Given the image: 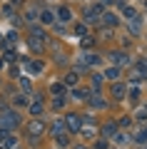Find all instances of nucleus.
I'll list each match as a JSON object with an SVG mask.
<instances>
[{"instance_id": "5701e85b", "label": "nucleus", "mask_w": 147, "mask_h": 149, "mask_svg": "<svg viewBox=\"0 0 147 149\" xmlns=\"http://www.w3.org/2000/svg\"><path fill=\"white\" fill-rule=\"evenodd\" d=\"M37 15H40V13H37L35 8H27V10H25V20H27V22H32V20L37 17Z\"/></svg>"}, {"instance_id": "4c0bfd02", "label": "nucleus", "mask_w": 147, "mask_h": 149, "mask_svg": "<svg viewBox=\"0 0 147 149\" xmlns=\"http://www.w3.org/2000/svg\"><path fill=\"white\" fill-rule=\"evenodd\" d=\"M0 149H3V147H0Z\"/></svg>"}, {"instance_id": "6e6552de", "label": "nucleus", "mask_w": 147, "mask_h": 149, "mask_svg": "<svg viewBox=\"0 0 147 149\" xmlns=\"http://www.w3.org/2000/svg\"><path fill=\"white\" fill-rule=\"evenodd\" d=\"M58 20H60V22H70V20H72V10H70L68 5H63V8L58 10Z\"/></svg>"}, {"instance_id": "4468645a", "label": "nucleus", "mask_w": 147, "mask_h": 149, "mask_svg": "<svg viewBox=\"0 0 147 149\" xmlns=\"http://www.w3.org/2000/svg\"><path fill=\"white\" fill-rule=\"evenodd\" d=\"M87 102H90V107H95V109H105V107H107V102H105V100H100L97 95H95L92 100H87Z\"/></svg>"}, {"instance_id": "0eeeda50", "label": "nucleus", "mask_w": 147, "mask_h": 149, "mask_svg": "<svg viewBox=\"0 0 147 149\" xmlns=\"http://www.w3.org/2000/svg\"><path fill=\"white\" fill-rule=\"evenodd\" d=\"M37 17H40L42 25H55V13H53V10H42Z\"/></svg>"}, {"instance_id": "20e7f679", "label": "nucleus", "mask_w": 147, "mask_h": 149, "mask_svg": "<svg viewBox=\"0 0 147 149\" xmlns=\"http://www.w3.org/2000/svg\"><path fill=\"white\" fill-rule=\"evenodd\" d=\"M42 70H45V62H42V60H30V62H27V72H30L32 77L40 74Z\"/></svg>"}, {"instance_id": "4be33fe9", "label": "nucleus", "mask_w": 147, "mask_h": 149, "mask_svg": "<svg viewBox=\"0 0 147 149\" xmlns=\"http://www.w3.org/2000/svg\"><path fill=\"white\" fill-rule=\"evenodd\" d=\"M70 95H72L75 100H87V95H90V92H87V90H72Z\"/></svg>"}, {"instance_id": "f704fd0d", "label": "nucleus", "mask_w": 147, "mask_h": 149, "mask_svg": "<svg viewBox=\"0 0 147 149\" xmlns=\"http://www.w3.org/2000/svg\"><path fill=\"white\" fill-rule=\"evenodd\" d=\"M3 13H5L8 17H13V5H5V8H3Z\"/></svg>"}, {"instance_id": "1a4fd4ad", "label": "nucleus", "mask_w": 147, "mask_h": 149, "mask_svg": "<svg viewBox=\"0 0 147 149\" xmlns=\"http://www.w3.org/2000/svg\"><path fill=\"white\" fill-rule=\"evenodd\" d=\"M102 22H105L107 27H115L117 22H120V17H117L115 13H102Z\"/></svg>"}, {"instance_id": "e433bc0d", "label": "nucleus", "mask_w": 147, "mask_h": 149, "mask_svg": "<svg viewBox=\"0 0 147 149\" xmlns=\"http://www.w3.org/2000/svg\"><path fill=\"white\" fill-rule=\"evenodd\" d=\"M75 149H87V147H75Z\"/></svg>"}, {"instance_id": "f8f14e48", "label": "nucleus", "mask_w": 147, "mask_h": 149, "mask_svg": "<svg viewBox=\"0 0 147 149\" xmlns=\"http://www.w3.org/2000/svg\"><path fill=\"white\" fill-rule=\"evenodd\" d=\"M85 122H87V124H85V127H80V132H82V137L92 139V137H95V127L90 124V119H85Z\"/></svg>"}, {"instance_id": "ddd939ff", "label": "nucleus", "mask_w": 147, "mask_h": 149, "mask_svg": "<svg viewBox=\"0 0 147 149\" xmlns=\"http://www.w3.org/2000/svg\"><path fill=\"white\" fill-rule=\"evenodd\" d=\"M102 77H107V80H117V77H120V67H107L105 72H102Z\"/></svg>"}, {"instance_id": "2f4dec72", "label": "nucleus", "mask_w": 147, "mask_h": 149, "mask_svg": "<svg viewBox=\"0 0 147 149\" xmlns=\"http://www.w3.org/2000/svg\"><path fill=\"white\" fill-rule=\"evenodd\" d=\"M82 47H92V37H87V35L82 37Z\"/></svg>"}, {"instance_id": "6ab92c4d", "label": "nucleus", "mask_w": 147, "mask_h": 149, "mask_svg": "<svg viewBox=\"0 0 147 149\" xmlns=\"http://www.w3.org/2000/svg\"><path fill=\"white\" fill-rule=\"evenodd\" d=\"M75 35L85 37V35H87V25H85V22H77V25H75Z\"/></svg>"}, {"instance_id": "72a5a7b5", "label": "nucleus", "mask_w": 147, "mask_h": 149, "mask_svg": "<svg viewBox=\"0 0 147 149\" xmlns=\"http://www.w3.org/2000/svg\"><path fill=\"white\" fill-rule=\"evenodd\" d=\"M135 15H137V13L132 10V8H125V17H130V20H132V17H135Z\"/></svg>"}, {"instance_id": "9b49d317", "label": "nucleus", "mask_w": 147, "mask_h": 149, "mask_svg": "<svg viewBox=\"0 0 147 149\" xmlns=\"http://www.w3.org/2000/svg\"><path fill=\"white\" fill-rule=\"evenodd\" d=\"M50 92H53V97H63L65 95V85L63 82H53V85H50Z\"/></svg>"}, {"instance_id": "39448f33", "label": "nucleus", "mask_w": 147, "mask_h": 149, "mask_svg": "<svg viewBox=\"0 0 147 149\" xmlns=\"http://www.w3.org/2000/svg\"><path fill=\"white\" fill-rule=\"evenodd\" d=\"M65 127L72 129V132H80V127H82V124H80V117H77V114H68V119H65Z\"/></svg>"}, {"instance_id": "c9c22d12", "label": "nucleus", "mask_w": 147, "mask_h": 149, "mask_svg": "<svg viewBox=\"0 0 147 149\" xmlns=\"http://www.w3.org/2000/svg\"><path fill=\"white\" fill-rule=\"evenodd\" d=\"M0 67H5V62H3V60H0Z\"/></svg>"}, {"instance_id": "bb28decb", "label": "nucleus", "mask_w": 147, "mask_h": 149, "mask_svg": "<svg viewBox=\"0 0 147 149\" xmlns=\"http://www.w3.org/2000/svg\"><path fill=\"white\" fill-rule=\"evenodd\" d=\"M65 104V97H53V109H60Z\"/></svg>"}, {"instance_id": "7ed1b4c3", "label": "nucleus", "mask_w": 147, "mask_h": 149, "mask_svg": "<svg viewBox=\"0 0 147 149\" xmlns=\"http://www.w3.org/2000/svg\"><path fill=\"white\" fill-rule=\"evenodd\" d=\"M42 132H45V124H42L40 119H32V122L27 124V134H32V137H40Z\"/></svg>"}, {"instance_id": "b1692460", "label": "nucleus", "mask_w": 147, "mask_h": 149, "mask_svg": "<svg viewBox=\"0 0 147 149\" xmlns=\"http://www.w3.org/2000/svg\"><path fill=\"white\" fill-rule=\"evenodd\" d=\"M30 112H32V114H40V112H42V102H40V97H37V100L30 104Z\"/></svg>"}, {"instance_id": "a878e982", "label": "nucleus", "mask_w": 147, "mask_h": 149, "mask_svg": "<svg viewBox=\"0 0 147 149\" xmlns=\"http://www.w3.org/2000/svg\"><path fill=\"white\" fill-rule=\"evenodd\" d=\"M100 85H102V74H100V72H95V74H92V87L97 90Z\"/></svg>"}, {"instance_id": "f03ea898", "label": "nucleus", "mask_w": 147, "mask_h": 149, "mask_svg": "<svg viewBox=\"0 0 147 149\" xmlns=\"http://www.w3.org/2000/svg\"><path fill=\"white\" fill-rule=\"evenodd\" d=\"M102 17V5H90L87 10H85V20L87 22H95Z\"/></svg>"}, {"instance_id": "dca6fc26", "label": "nucleus", "mask_w": 147, "mask_h": 149, "mask_svg": "<svg viewBox=\"0 0 147 149\" xmlns=\"http://www.w3.org/2000/svg\"><path fill=\"white\" fill-rule=\"evenodd\" d=\"M132 142H137V144H145V142H147V129H140L137 134H132Z\"/></svg>"}, {"instance_id": "cd10ccee", "label": "nucleus", "mask_w": 147, "mask_h": 149, "mask_svg": "<svg viewBox=\"0 0 147 149\" xmlns=\"http://www.w3.org/2000/svg\"><path fill=\"white\" fill-rule=\"evenodd\" d=\"M68 144H70V139L65 134H58V147H68Z\"/></svg>"}, {"instance_id": "c756f323", "label": "nucleus", "mask_w": 147, "mask_h": 149, "mask_svg": "<svg viewBox=\"0 0 147 149\" xmlns=\"http://www.w3.org/2000/svg\"><path fill=\"white\" fill-rule=\"evenodd\" d=\"M95 149H107V142L105 139H97V142H95Z\"/></svg>"}, {"instance_id": "aec40b11", "label": "nucleus", "mask_w": 147, "mask_h": 149, "mask_svg": "<svg viewBox=\"0 0 147 149\" xmlns=\"http://www.w3.org/2000/svg\"><path fill=\"white\" fill-rule=\"evenodd\" d=\"M42 40H35V37H30V50H35V52H42Z\"/></svg>"}, {"instance_id": "7c9ffc66", "label": "nucleus", "mask_w": 147, "mask_h": 149, "mask_svg": "<svg viewBox=\"0 0 147 149\" xmlns=\"http://www.w3.org/2000/svg\"><path fill=\"white\" fill-rule=\"evenodd\" d=\"M135 117L140 119V122H145V119H147V109H140V112H137V114H135Z\"/></svg>"}, {"instance_id": "473e14b6", "label": "nucleus", "mask_w": 147, "mask_h": 149, "mask_svg": "<svg viewBox=\"0 0 147 149\" xmlns=\"http://www.w3.org/2000/svg\"><path fill=\"white\" fill-rule=\"evenodd\" d=\"M15 104H27V97H25V95H20V97H15Z\"/></svg>"}, {"instance_id": "a211bd4d", "label": "nucleus", "mask_w": 147, "mask_h": 149, "mask_svg": "<svg viewBox=\"0 0 147 149\" xmlns=\"http://www.w3.org/2000/svg\"><path fill=\"white\" fill-rule=\"evenodd\" d=\"M110 60H112V62L125 65V62H127V55H125V52H110Z\"/></svg>"}, {"instance_id": "393cba45", "label": "nucleus", "mask_w": 147, "mask_h": 149, "mask_svg": "<svg viewBox=\"0 0 147 149\" xmlns=\"http://www.w3.org/2000/svg\"><path fill=\"white\" fill-rule=\"evenodd\" d=\"M135 67H137V72H140V74H147V60H137Z\"/></svg>"}, {"instance_id": "412c9836", "label": "nucleus", "mask_w": 147, "mask_h": 149, "mask_svg": "<svg viewBox=\"0 0 147 149\" xmlns=\"http://www.w3.org/2000/svg\"><path fill=\"white\" fill-rule=\"evenodd\" d=\"M30 37H35V40H45V32H42V27H32V30H30Z\"/></svg>"}, {"instance_id": "c85d7f7f", "label": "nucleus", "mask_w": 147, "mask_h": 149, "mask_svg": "<svg viewBox=\"0 0 147 149\" xmlns=\"http://www.w3.org/2000/svg\"><path fill=\"white\" fill-rule=\"evenodd\" d=\"M130 100H132V102L140 100V90H137V87H135V90H130Z\"/></svg>"}, {"instance_id": "9d476101", "label": "nucleus", "mask_w": 147, "mask_h": 149, "mask_svg": "<svg viewBox=\"0 0 147 149\" xmlns=\"http://www.w3.org/2000/svg\"><path fill=\"white\" fill-rule=\"evenodd\" d=\"M117 134V124L115 122H107L105 127H102V137H107V139H112Z\"/></svg>"}, {"instance_id": "2eb2a0df", "label": "nucleus", "mask_w": 147, "mask_h": 149, "mask_svg": "<svg viewBox=\"0 0 147 149\" xmlns=\"http://www.w3.org/2000/svg\"><path fill=\"white\" fill-rule=\"evenodd\" d=\"M77 80H80V74H77V72H70L68 77H65L63 85H65V87H72V85H77Z\"/></svg>"}, {"instance_id": "f3484780", "label": "nucleus", "mask_w": 147, "mask_h": 149, "mask_svg": "<svg viewBox=\"0 0 147 149\" xmlns=\"http://www.w3.org/2000/svg\"><path fill=\"white\" fill-rule=\"evenodd\" d=\"M50 132H53L55 137H58V134H63V132H65V122H63V119H58V122L50 127Z\"/></svg>"}, {"instance_id": "f257e3e1", "label": "nucleus", "mask_w": 147, "mask_h": 149, "mask_svg": "<svg viewBox=\"0 0 147 149\" xmlns=\"http://www.w3.org/2000/svg\"><path fill=\"white\" fill-rule=\"evenodd\" d=\"M18 124H20V117H18L15 112H10V109H5L3 114H0V129H15Z\"/></svg>"}, {"instance_id": "423d86ee", "label": "nucleus", "mask_w": 147, "mask_h": 149, "mask_svg": "<svg viewBox=\"0 0 147 149\" xmlns=\"http://www.w3.org/2000/svg\"><path fill=\"white\" fill-rule=\"evenodd\" d=\"M125 92H127V87L122 85V82H115V85L110 87V95L115 97V100H122V97H125Z\"/></svg>"}]
</instances>
